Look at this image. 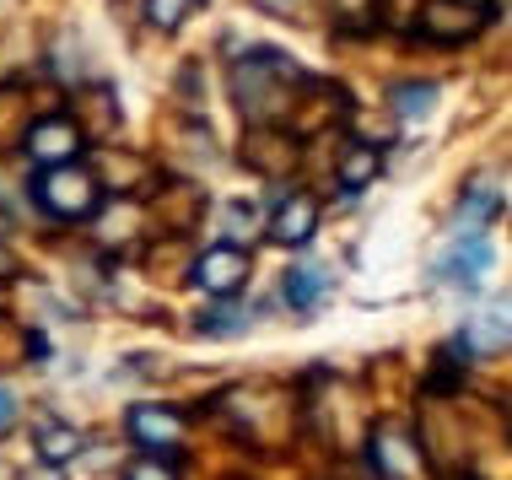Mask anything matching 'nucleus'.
Segmentation results:
<instances>
[{
    "label": "nucleus",
    "instance_id": "nucleus-14",
    "mask_svg": "<svg viewBox=\"0 0 512 480\" xmlns=\"http://www.w3.org/2000/svg\"><path fill=\"white\" fill-rule=\"evenodd\" d=\"M372 173H378V157H372L367 146H356V152L345 157V168H340V184H345V189H362Z\"/></svg>",
    "mask_w": 512,
    "mask_h": 480
},
{
    "label": "nucleus",
    "instance_id": "nucleus-6",
    "mask_svg": "<svg viewBox=\"0 0 512 480\" xmlns=\"http://www.w3.org/2000/svg\"><path fill=\"white\" fill-rule=\"evenodd\" d=\"M130 432H135V443H146V459L157 454V459H168L173 448H178V437H184V427H178V416L173 410H162V405H141L130 416Z\"/></svg>",
    "mask_w": 512,
    "mask_h": 480
},
{
    "label": "nucleus",
    "instance_id": "nucleus-7",
    "mask_svg": "<svg viewBox=\"0 0 512 480\" xmlns=\"http://www.w3.org/2000/svg\"><path fill=\"white\" fill-rule=\"evenodd\" d=\"M475 11L469 6H448V0H437V6H426V33L432 38H469L475 33Z\"/></svg>",
    "mask_w": 512,
    "mask_h": 480
},
{
    "label": "nucleus",
    "instance_id": "nucleus-5",
    "mask_svg": "<svg viewBox=\"0 0 512 480\" xmlns=\"http://www.w3.org/2000/svg\"><path fill=\"white\" fill-rule=\"evenodd\" d=\"M313 227H318V200L313 195H286L270 216V238L286 243V249H302V243L313 238Z\"/></svg>",
    "mask_w": 512,
    "mask_h": 480
},
{
    "label": "nucleus",
    "instance_id": "nucleus-8",
    "mask_svg": "<svg viewBox=\"0 0 512 480\" xmlns=\"http://www.w3.org/2000/svg\"><path fill=\"white\" fill-rule=\"evenodd\" d=\"M286 297H292V308H318L329 297V270H313V265H297L292 276H286Z\"/></svg>",
    "mask_w": 512,
    "mask_h": 480
},
{
    "label": "nucleus",
    "instance_id": "nucleus-12",
    "mask_svg": "<svg viewBox=\"0 0 512 480\" xmlns=\"http://www.w3.org/2000/svg\"><path fill=\"white\" fill-rule=\"evenodd\" d=\"M372 459H378V470H383V475H410V470H415V454H405V443H399L394 432H383V437H378Z\"/></svg>",
    "mask_w": 512,
    "mask_h": 480
},
{
    "label": "nucleus",
    "instance_id": "nucleus-11",
    "mask_svg": "<svg viewBox=\"0 0 512 480\" xmlns=\"http://www.w3.org/2000/svg\"><path fill=\"white\" fill-rule=\"evenodd\" d=\"M464 340H469V346H480V351H502V346H507V313H502V308H496V313H480V319L464 329Z\"/></svg>",
    "mask_w": 512,
    "mask_h": 480
},
{
    "label": "nucleus",
    "instance_id": "nucleus-3",
    "mask_svg": "<svg viewBox=\"0 0 512 480\" xmlns=\"http://www.w3.org/2000/svg\"><path fill=\"white\" fill-rule=\"evenodd\" d=\"M195 281H200L211 297H232V292H238V286L248 281V254L232 249V243H221V249H205L200 265H195Z\"/></svg>",
    "mask_w": 512,
    "mask_h": 480
},
{
    "label": "nucleus",
    "instance_id": "nucleus-2",
    "mask_svg": "<svg viewBox=\"0 0 512 480\" xmlns=\"http://www.w3.org/2000/svg\"><path fill=\"white\" fill-rule=\"evenodd\" d=\"M486 265H491V238L486 232H453L448 259H442V281L475 286L480 276H486Z\"/></svg>",
    "mask_w": 512,
    "mask_h": 480
},
{
    "label": "nucleus",
    "instance_id": "nucleus-16",
    "mask_svg": "<svg viewBox=\"0 0 512 480\" xmlns=\"http://www.w3.org/2000/svg\"><path fill=\"white\" fill-rule=\"evenodd\" d=\"M124 480H173V470L162 459H141V464H130V470H124Z\"/></svg>",
    "mask_w": 512,
    "mask_h": 480
},
{
    "label": "nucleus",
    "instance_id": "nucleus-18",
    "mask_svg": "<svg viewBox=\"0 0 512 480\" xmlns=\"http://www.w3.org/2000/svg\"><path fill=\"white\" fill-rule=\"evenodd\" d=\"M265 6H270V11H292L297 0H265Z\"/></svg>",
    "mask_w": 512,
    "mask_h": 480
},
{
    "label": "nucleus",
    "instance_id": "nucleus-4",
    "mask_svg": "<svg viewBox=\"0 0 512 480\" xmlns=\"http://www.w3.org/2000/svg\"><path fill=\"white\" fill-rule=\"evenodd\" d=\"M27 152L44 162V168H60V162L81 157V135H76V125H65V119H38V125L27 130Z\"/></svg>",
    "mask_w": 512,
    "mask_h": 480
},
{
    "label": "nucleus",
    "instance_id": "nucleus-1",
    "mask_svg": "<svg viewBox=\"0 0 512 480\" xmlns=\"http://www.w3.org/2000/svg\"><path fill=\"white\" fill-rule=\"evenodd\" d=\"M33 200L44 205L54 222H87V216L103 205V189L81 162H60V168H38Z\"/></svg>",
    "mask_w": 512,
    "mask_h": 480
},
{
    "label": "nucleus",
    "instance_id": "nucleus-9",
    "mask_svg": "<svg viewBox=\"0 0 512 480\" xmlns=\"http://www.w3.org/2000/svg\"><path fill=\"white\" fill-rule=\"evenodd\" d=\"M205 6V0H146V22L157 27V33H178L195 11Z\"/></svg>",
    "mask_w": 512,
    "mask_h": 480
},
{
    "label": "nucleus",
    "instance_id": "nucleus-15",
    "mask_svg": "<svg viewBox=\"0 0 512 480\" xmlns=\"http://www.w3.org/2000/svg\"><path fill=\"white\" fill-rule=\"evenodd\" d=\"M238 329H243V313H211L200 324V335H238Z\"/></svg>",
    "mask_w": 512,
    "mask_h": 480
},
{
    "label": "nucleus",
    "instance_id": "nucleus-13",
    "mask_svg": "<svg viewBox=\"0 0 512 480\" xmlns=\"http://www.w3.org/2000/svg\"><path fill=\"white\" fill-rule=\"evenodd\" d=\"M38 448H44L49 464H65V459L81 454V437L71 427H44V432H38Z\"/></svg>",
    "mask_w": 512,
    "mask_h": 480
},
{
    "label": "nucleus",
    "instance_id": "nucleus-10",
    "mask_svg": "<svg viewBox=\"0 0 512 480\" xmlns=\"http://www.w3.org/2000/svg\"><path fill=\"white\" fill-rule=\"evenodd\" d=\"M389 98H394L399 119H426V114H432V103H437V87H432V81H415V87H394Z\"/></svg>",
    "mask_w": 512,
    "mask_h": 480
},
{
    "label": "nucleus",
    "instance_id": "nucleus-17",
    "mask_svg": "<svg viewBox=\"0 0 512 480\" xmlns=\"http://www.w3.org/2000/svg\"><path fill=\"white\" fill-rule=\"evenodd\" d=\"M11 421H17V400H11V394H6V389H0V432H6V427H11Z\"/></svg>",
    "mask_w": 512,
    "mask_h": 480
}]
</instances>
